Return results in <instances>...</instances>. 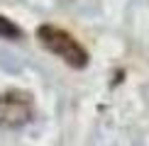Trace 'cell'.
Returning <instances> with one entry per match:
<instances>
[{"mask_svg": "<svg viewBox=\"0 0 149 146\" xmlns=\"http://www.w3.org/2000/svg\"><path fill=\"white\" fill-rule=\"evenodd\" d=\"M37 39H39V44L49 54L59 56L71 68L81 71V68L88 66V51H86V46L71 32H66V29L56 27V24H39L37 27Z\"/></svg>", "mask_w": 149, "mask_h": 146, "instance_id": "obj_1", "label": "cell"}, {"mask_svg": "<svg viewBox=\"0 0 149 146\" xmlns=\"http://www.w3.org/2000/svg\"><path fill=\"white\" fill-rule=\"evenodd\" d=\"M34 119V100L24 90L0 93V129H22Z\"/></svg>", "mask_w": 149, "mask_h": 146, "instance_id": "obj_2", "label": "cell"}, {"mask_svg": "<svg viewBox=\"0 0 149 146\" xmlns=\"http://www.w3.org/2000/svg\"><path fill=\"white\" fill-rule=\"evenodd\" d=\"M24 36L22 27L20 24H15L12 20H8V17L0 15V39H8V41H20Z\"/></svg>", "mask_w": 149, "mask_h": 146, "instance_id": "obj_3", "label": "cell"}]
</instances>
